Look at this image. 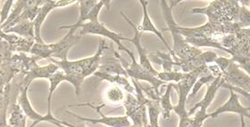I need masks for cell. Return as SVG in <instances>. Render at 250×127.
<instances>
[{"mask_svg":"<svg viewBox=\"0 0 250 127\" xmlns=\"http://www.w3.org/2000/svg\"><path fill=\"white\" fill-rule=\"evenodd\" d=\"M181 2H182L181 0H179V1L161 0L160 1L162 14H163L167 27V28L163 29V31L168 30L171 34L172 38H173L172 51L174 53L173 60L175 62H177L178 59H180V60L190 59L203 52L198 47H192L188 43H187L184 36L178 32V25L173 18L172 10L174 7H176L178 3H181Z\"/></svg>","mask_w":250,"mask_h":127,"instance_id":"cell-1","label":"cell"},{"mask_svg":"<svg viewBox=\"0 0 250 127\" xmlns=\"http://www.w3.org/2000/svg\"><path fill=\"white\" fill-rule=\"evenodd\" d=\"M240 5L235 0H215L209 2L206 7L193 8L191 13L201 14L208 17L209 23L226 25L238 23V14Z\"/></svg>","mask_w":250,"mask_h":127,"instance_id":"cell-2","label":"cell"},{"mask_svg":"<svg viewBox=\"0 0 250 127\" xmlns=\"http://www.w3.org/2000/svg\"><path fill=\"white\" fill-rule=\"evenodd\" d=\"M80 36L73 34H66L61 40L53 44H38L35 43L30 50V54L40 59H49L55 58L59 60H64L67 58L68 51L74 47L79 40Z\"/></svg>","mask_w":250,"mask_h":127,"instance_id":"cell-3","label":"cell"},{"mask_svg":"<svg viewBox=\"0 0 250 127\" xmlns=\"http://www.w3.org/2000/svg\"><path fill=\"white\" fill-rule=\"evenodd\" d=\"M214 63L221 71V78L227 85L250 93V74L243 71L234 61L231 58L217 56Z\"/></svg>","mask_w":250,"mask_h":127,"instance_id":"cell-4","label":"cell"},{"mask_svg":"<svg viewBox=\"0 0 250 127\" xmlns=\"http://www.w3.org/2000/svg\"><path fill=\"white\" fill-rule=\"evenodd\" d=\"M208 74H210V72L207 65L199 67L189 73H186V75L182 80L179 81L177 84H173V88L177 90L178 94V105L173 107V111H175V113L178 114L179 119L188 116V111L186 109V103L194 84L199 77Z\"/></svg>","mask_w":250,"mask_h":127,"instance_id":"cell-5","label":"cell"},{"mask_svg":"<svg viewBox=\"0 0 250 127\" xmlns=\"http://www.w3.org/2000/svg\"><path fill=\"white\" fill-rule=\"evenodd\" d=\"M112 51L114 54L121 62V65H122V67H124L125 72L127 74V76L129 78L134 79V80L146 81V82H148L149 84H151L152 88L158 94H160L159 93V87H161L162 85L166 84V83L159 80L154 74H152L148 71H146L144 67H141L138 61L136 60V57H135L134 53L132 52L131 50H129L127 47H125V51H124L125 53L128 54L130 58H131L132 62L130 65H128L127 62L114 48H113Z\"/></svg>","mask_w":250,"mask_h":127,"instance_id":"cell-6","label":"cell"},{"mask_svg":"<svg viewBox=\"0 0 250 127\" xmlns=\"http://www.w3.org/2000/svg\"><path fill=\"white\" fill-rule=\"evenodd\" d=\"M224 84V80L221 78V76H217L212 83L208 85V89H207V92H206L203 99L199 101L198 104H196L194 107L191 108L189 112H188V116H190L191 114L196 113V111L199 109L198 113L195 115V117L192 118V127H203L205 121L207 120V118H208V114H207L208 108L209 107L211 103L214 100L218 89L223 87Z\"/></svg>","mask_w":250,"mask_h":127,"instance_id":"cell-7","label":"cell"},{"mask_svg":"<svg viewBox=\"0 0 250 127\" xmlns=\"http://www.w3.org/2000/svg\"><path fill=\"white\" fill-rule=\"evenodd\" d=\"M53 64L60 68L65 74L66 82H69L75 87L76 94L79 95L81 91V86L84 80L87 77L86 69L83 64V60L69 61L67 58L64 60H59L55 58H49Z\"/></svg>","mask_w":250,"mask_h":127,"instance_id":"cell-8","label":"cell"},{"mask_svg":"<svg viewBox=\"0 0 250 127\" xmlns=\"http://www.w3.org/2000/svg\"><path fill=\"white\" fill-rule=\"evenodd\" d=\"M28 88L29 87H20V94L18 96V104L20 105V107H21L23 113L26 115V118L33 121V124L29 127H35L42 122L50 123L58 127H65L61 125V120H59L56 117H54L52 114L41 115L34 110L33 107L29 102V99H28V95H27Z\"/></svg>","mask_w":250,"mask_h":127,"instance_id":"cell-9","label":"cell"},{"mask_svg":"<svg viewBox=\"0 0 250 127\" xmlns=\"http://www.w3.org/2000/svg\"><path fill=\"white\" fill-rule=\"evenodd\" d=\"M89 107L95 109L99 115L100 118L98 119H93V118H87V117H83L78 114H74L72 112H68L66 111L67 114H71L74 117L78 118L80 121H84V122H88L91 124H103L106 127H130L132 126V123L129 120V118L126 115L123 116H106L102 113V108L105 107L103 104L99 105V106H95L91 103H86V104H79V105H75V107Z\"/></svg>","mask_w":250,"mask_h":127,"instance_id":"cell-10","label":"cell"},{"mask_svg":"<svg viewBox=\"0 0 250 127\" xmlns=\"http://www.w3.org/2000/svg\"><path fill=\"white\" fill-rule=\"evenodd\" d=\"M76 0H47L40 7L37 18L34 20V32H35V41L38 44H44V41L41 37V27L46 19L47 15L52 11L53 9L58 7H64L69 6L73 3H76Z\"/></svg>","mask_w":250,"mask_h":127,"instance_id":"cell-11","label":"cell"},{"mask_svg":"<svg viewBox=\"0 0 250 127\" xmlns=\"http://www.w3.org/2000/svg\"><path fill=\"white\" fill-rule=\"evenodd\" d=\"M87 34L98 35V36H104L105 38H108L117 45L119 50L125 51V47L121 43V41L127 40V37L122 36L121 35L109 30L103 24H101L99 20L94 21V22H86L84 25H82L79 36H81L83 35H87Z\"/></svg>","mask_w":250,"mask_h":127,"instance_id":"cell-12","label":"cell"},{"mask_svg":"<svg viewBox=\"0 0 250 127\" xmlns=\"http://www.w3.org/2000/svg\"><path fill=\"white\" fill-rule=\"evenodd\" d=\"M120 14H121L122 18L131 26L132 28H133L134 31H135L134 37H133V38H128V37H127V40L126 41L131 42L132 44L137 48L138 55H139V62H138V63L140 64L141 67H144L146 71H148L149 73H151L152 74H154V75L157 77L158 71H157V70L153 67V66H152L151 62L149 61L148 57H147L148 53L146 52V47H143L142 44H141V36H142V33H140V32L138 31V28H137V24H135L134 22H132L122 11L120 12ZM157 78H158V77H157Z\"/></svg>","mask_w":250,"mask_h":127,"instance_id":"cell-13","label":"cell"},{"mask_svg":"<svg viewBox=\"0 0 250 127\" xmlns=\"http://www.w3.org/2000/svg\"><path fill=\"white\" fill-rule=\"evenodd\" d=\"M217 54L212 51H207V52H202L200 54L197 56L187 59V60H180L178 59L177 62L174 61V68H178V70H181L182 73H189L199 67L207 66L214 63L216 58H217Z\"/></svg>","mask_w":250,"mask_h":127,"instance_id":"cell-14","label":"cell"},{"mask_svg":"<svg viewBox=\"0 0 250 127\" xmlns=\"http://www.w3.org/2000/svg\"><path fill=\"white\" fill-rule=\"evenodd\" d=\"M229 100L225 103L224 105H222L221 107H218L217 110L211 114H208V117L211 118H215L217 117L220 114H225V113H234V114H237L239 116H243V117H247V118H250V107H245L241 105V103L239 102V98L233 90L229 89Z\"/></svg>","mask_w":250,"mask_h":127,"instance_id":"cell-15","label":"cell"},{"mask_svg":"<svg viewBox=\"0 0 250 127\" xmlns=\"http://www.w3.org/2000/svg\"><path fill=\"white\" fill-rule=\"evenodd\" d=\"M59 69L60 68L53 63H49L48 65L44 67H40L36 63L29 69V71L23 75L20 86L22 87H29L31 83L36 79H40V78L48 79Z\"/></svg>","mask_w":250,"mask_h":127,"instance_id":"cell-16","label":"cell"},{"mask_svg":"<svg viewBox=\"0 0 250 127\" xmlns=\"http://www.w3.org/2000/svg\"><path fill=\"white\" fill-rule=\"evenodd\" d=\"M139 3L141 4L142 9H143V20H142V23H141L140 26L137 25V28H138V31L142 34L144 33V32H151V33L155 34L158 38L160 39V41L164 44L166 47L167 48L168 52L171 54L172 58H174V53L172 51L171 47H169L168 43L165 40L164 36H163L162 33L159 30H158V28L153 24L151 18H150L149 15H148V12H147L148 1L139 0Z\"/></svg>","mask_w":250,"mask_h":127,"instance_id":"cell-17","label":"cell"},{"mask_svg":"<svg viewBox=\"0 0 250 127\" xmlns=\"http://www.w3.org/2000/svg\"><path fill=\"white\" fill-rule=\"evenodd\" d=\"M113 47H111V51ZM98 72L102 74H112V75L119 74V75L127 76L124 67L121 65V62L114 54V53L111 55H108V54H105L103 52L100 63H99V67L98 68Z\"/></svg>","mask_w":250,"mask_h":127,"instance_id":"cell-18","label":"cell"},{"mask_svg":"<svg viewBox=\"0 0 250 127\" xmlns=\"http://www.w3.org/2000/svg\"><path fill=\"white\" fill-rule=\"evenodd\" d=\"M0 38L7 42L13 53H30L31 48L36 43L34 39H27L15 34L4 32L0 34Z\"/></svg>","mask_w":250,"mask_h":127,"instance_id":"cell-19","label":"cell"},{"mask_svg":"<svg viewBox=\"0 0 250 127\" xmlns=\"http://www.w3.org/2000/svg\"><path fill=\"white\" fill-rule=\"evenodd\" d=\"M19 74H21L10 58L8 60L0 61V94L4 93L6 87L10 85Z\"/></svg>","mask_w":250,"mask_h":127,"instance_id":"cell-20","label":"cell"},{"mask_svg":"<svg viewBox=\"0 0 250 127\" xmlns=\"http://www.w3.org/2000/svg\"><path fill=\"white\" fill-rule=\"evenodd\" d=\"M104 98V106H110V107H121L125 101V94L124 90L121 87L111 84L106 87L103 94Z\"/></svg>","mask_w":250,"mask_h":127,"instance_id":"cell-21","label":"cell"},{"mask_svg":"<svg viewBox=\"0 0 250 127\" xmlns=\"http://www.w3.org/2000/svg\"><path fill=\"white\" fill-rule=\"evenodd\" d=\"M98 1L96 0H80L78 1L79 3V11H80V15H79V18L78 21L71 26H61L59 27L60 29H68L69 33L75 35L76 31L81 28L82 25H84L86 22V17L89 13V11L92 9V7L97 4Z\"/></svg>","mask_w":250,"mask_h":127,"instance_id":"cell-22","label":"cell"},{"mask_svg":"<svg viewBox=\"0 0 250 127\" xmlns=\"http://www.w3.org/2000/svg\"><path fill=\"white\" fill-rule=\"evenodd\" d=\"M4 33L15 34L21 37L35 40L34 23L31 21H20L14 27H10L9 29L6 30Z\"/></svg>","mask_w":250,"mask_h":127,"instance_id":"cell-23","label":"cell"},{"mask_svg":"<svg viewBox=\"0 0 250 127\" xmlns=\"http://www.w3.org/2000/svg\"><path fill=\"white\" fill-rule=\"evenodd\" d=\"M159 99H150L146 97V107L147 111L148 126L150 127H159V115L161 114V107L159 104Z\"/></svg>","mask_w":250,"mask_h":127,"instance_id":"cell-24","label":"cell"},{"mask_svg":"<svg viewBox=\"0 0 250 127\" xmlns=\"http://www.w3.org/2000/svg\"><path fill=\"white\" fill-rule=\"evenodd\" d=\"M45 1L42 0H25V7L20 15L18 23L20 21H31L34 22L37 18L40 7Z\"/></svg>","mask_w":250,"mask_h":127,"instance_id":"cell-25","label":"cell"},{"mask_svg":"<svg viewBox=\"0 0 250 127\" xmlns=\"http://www.w3.org/2000/svg\"><path fill=\"white\" fill-rule=\"evenodd\" d=\"M147 57L150 62H154L162 67L163 72H170L174 70V60L169 53L157 51L155 54H148Z\"/></svg>","mask_w":250,"mask_h":127,"instance_id":"cell-26","label":"cell"},{"mask_svg":"<svg viewBox=\"0 0 250 127\" xmlns=\"http://www.w3.org/2000/svg\"><path fill=\"white\" fill-rule=\"evenodd\" d=\"M25 7V0L16 1L14 4V7L11 9V12L9 14L7 20L1 25V29L3 32H5L10 27H14L18 24V21L20 18V15L23 12V9Z\"/></svg>","mask_w":250,"mask_h":127,"instance_id":"cell-27","label":"cell"},{"mask_svg":"<svg viewBox=\"0 0 250 127\" xmlns=\"http://www.w3.org/2000/svg\"><path fill=\"white\" fill-rule=\"evenodd\" d=\"M173 89V83H169L167 87L164 94L160 95L159 104L161 107V114L164 120H169L171 111H173V106L171 104V91Z\"/></svg>","mask_w":250,"mask_h":127,"instance_id":"cell-28","label":"cell"},{"mask_svg":"<svg viewBox=\"0 0 250 127\" xmlns=\"http://www.w3.org/2000/svg\"><path fill=\"white\" fill-rule=\"evenodd\" d=\"M48 80L50 82V87H49V92H48V96H47V113L46 114H52L51 113V99H52L53 94L56 91L57 87L60 86V83L66 81V76L63 73V71L59 69L56 73H54L48 78Z\"/></svg>","mask_w":250,"mask_h":127,"instance_id":"cell-29","label":"cell"},{"mask_svg":"<svg viewBox=\"0 0 250 127\" xmlns=\"http://www.w3.org/2000/svg\"><path fill=\"white\" fill-rule=\"evenodd\" d=\"M186 74L179 72V71H170V72H158V79L164 83H178L179 81L182 80L185 77Z\"/></svg>","mask_w":250,"mask_h":127,"instance_id":"cell-30","label":"cell"},{"mask_svg":"<svg viewBox=\"0 0 250 127\" xmlns=\"http://www.w3.org/2000/svg\"><path fill=\"white\" fill-rule=\"evenodd\" d=\"M216 77L213 75L212 74H206V75H203V76H201V77H199L198 80L196 81V83L194 84V86L192 87V89H191L190 93L188 94V98H194L195 97V95L198 94V91H199V89L201 88V87L205 86V85H208V84H210L212 83L214 79H215Z\"/></svg>","mask_w":250,"mask_h":127,"instance_id":"cell-31","label":"cell"},{"mask_svg":"<svg viewBox=\"0 0 250 127\" xmlns=\"http://www.w3.org/2000/svg\"><path fill=\"white\" fill-rule=\"evenodd\" d=\"M10 99H11V84L6 87L3 94H0V119L4 113L8 111Z\"/></svg>","mask_w":250,"mask_h":127,"instance_id":"cell-32","label":"cell"},{"mask_svg":"<svg viewBox=\"0 0 250 127\" xmlns=\"http://www.w3.org/2000/svg\"><path fill=\"white\" fill-rule=\"evenodd\" d=\"M238 23L244 28L250 27V11L246 5L240 6L239 14H238Z\"/></svg>","mask_w":250,"mask_h":127,"instance_id":"cell-33","label":"cell"},{"mask_svg":"<svg viewBox=\"0 0 250 127\" xmlns=\"http://www.w3.org/2000/svg\"><path fill=\"white\" fill-rule=\"evenodd\" d=\"M13 54L9 45L7 42L0 38V61L8 60Z\"/></svg>","mask_w":250,"mask_h":127,"instance_id":"cell-34","label":"cell"},{"mask_svg":"<svg viewBox=\"0 0 250 127\" xmlns=\"http://www.w3.org/2000/svg\"><path fill=\"white\" fill-rule=\"evenodd\" d=\"M15 1L13 0H7L5 2L4 6L2 7V9L0 10V24H4L9 16V14L11 12V9L14 6Z\"/></svg>","mask_w":250,"mask_h":127,"instance_id":"cell-35","label":"cell"},{"mask_svg":"<svg viewBox=\"0 0 250 127\" xmlns=\"http://www.w3.org/2000/svg\"><path fill=\"white\" fill-rule=\"evenodd\" d=\"M61 124L64 126L65 127H77V126H74L72 124H69V123H66V122H64V121H61Z\"/></svg>","mask_w":250,"mask_h":127,"instance_id":"cell-36","label":"cell"},{"mask_svg":"<svg viewBox=\"0 0 250 127\" xmlns=\"http://www.w3.org/2000/svg\"><path fill=\"white\" fill-rule=\"evenodd\" d=\"M240 127H246L245 117H243V116H240Z\"/></svg>","mask_w":250,"mask_h":127,"instance_id":"cell-37","label":"cell"},{"mask_svg":"<svg viewBox=\"0 0 250 127\" xmlns=\"http://www.w3.org/2000/svg\"><path fill=\"white\" fill-rule=\"evenodd\" d=\"M149 127V126H148V123H147V124H146L145 126H144V127Z\"/></svg>","mask_w":250,"mask_h":127,"instance_id":"cell-38","label":"cell"},{"mask_svg":"<svg viewBox=\"0 0 250 127\" xmlns=\"http://www.w3.org/2000/svg\"><path fill=\"white\" fill-rule=\"evenodd\" d=\"M3 31H2V29H1V24H0V34L2 33Z\"/></svg>","mask_w":250,"mask_h":127,"instance_id":"cell-39","label":"cell"},{"mask_svg":"<svg viewBox=\"0 0 250 127\" xmlns=\"http://www.w3.org/2000/svg\"><path fill=\"white\" fill-rule=\"evenodd\" d=\"M138 127V126H134V125H132L131 127Z\"/></svg>","mask_w":250,"mask_h":127,"instance_id":"cell-40","label":"cell"},{"mask_svg":"<svg viewBox=\"0 0 250 127\" xmlns=\"http://www.w3.org/2000/svg\"></svg>","mask_w":250,"mask_h":127,"instance_id":"cell-41","label":"cell"}]
</instances>
